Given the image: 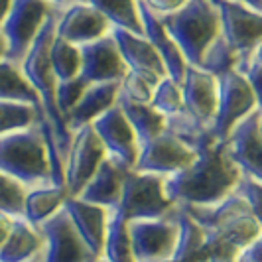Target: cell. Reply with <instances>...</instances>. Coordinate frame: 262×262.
<instances>
[{
    "label": "cell",
    "mask_w": 262,
    "mask_h": 262,
    "mask_svg": "<svg viewBox=\"0 0 262 262\" xmlns=\"http://www.w3.org/2000/svg\"><path fill=\"white\" fill-rule=\"evenodd\" d=\"M150 105L162 113L164 117H173L184 111V95H182V85L171 77H164L154 89Z\"/></svg>",
    "instance_id": "34"
},
{
    "label": "cell",
    "mask_w": 262,
    "mask_h": 262,
    "mask_svg": "<svg viewBox=\"0 0 262 262\" xmlns=\"http://www.w3.org/2000/svg\"><path fill=\"white\" fill-rule=\"evenodd\" d=\"M235 2H241V4H245L249 8H254V10L262 12V0H235Z\"/></svg>",
    "instance_id": "43"
},
{
    "label": "cell",
    "mask_w": 262,
    "mask_h": 262,
    "mask_svg": "<svg viewBox=\"0 0 262 262\" xmlns=\"http://www.w3.org/2000/svg\"><path fill=\"white\" fill-rule=\"evenodd\" d=\"M69 191L59 185H39L26 191L24 199V219L34 227H39L43 221L53 217L57 211L63 209Z\"/></svg>",
    "instance_id": "24"
},
{
    "label": "cell",
    "mask_w": 262,
    "mask_h": 262,
    "mask_svg": "<svg viewBox=\"0 0 262 262\" xmlns=\"http://www.w3.org/2000/svg\"><path fill=\"white\" fill-rule=\"evenodd\" d=\"M160 20L193 67H199L205 50L221 36L219 12L211 0H187L180 10Z\"/></svg>",
    "instance_id": "4"
},
{
    "label": "cell",
    "mask_w": 262,
    "mask_h": 262,
    "mask_svg": "<svg viewBox=\"0 0 262 262\" xmlns=\"http://www.w3.org/2000/svg\"><path fill=\"white\" fill-rule=\"evenodd\" d=\"M252 57H254V59H258V61L262 63V39H260V43L254 48V52H252Z\"/></svg>",
    "instance_id": "46"
},
{
    "label": "cell",
    "mask_w": 262,
    "mask_h": 262,
    "mask_svg": "<svg viewBox=\"0 0 262 262\" xmlns=\"http://www.w3.org/2000/svg\"><path fill=\"white\" fill-rule=\"evenodd\" d=\"M53 36H55V12L46 22V26L41 28V32L38 34L36 41L32 43L26 57L22 59L20 67H22L28 81L32 83V87L38 91L39 101H41V111H43V115H46L50 126H52L57 148H59L63 162H66L67 150L71 146L73 134L67 128L66 120H63L59 108H57V101H55L57 77L53 73L52 61H50V46L53 41Z\"/></svg>",
    "instance_id": "2"
},
{
    "label": "cell",
    "mask_w": 262,
    "mask_h": 262,
    "mask_svg": "<svg viewBox=\"0 0 262 262\" xmlns=\"http://www.w3.org/2000/svg\"><path fill=\"white\" fill-rule=\"evenodd\" d=\"M4 59H6V39L0 32V61H4Z\"/></svg>",
    "instance_id": "44"
},
{
    "label": "cell",
    "mask_w": 262,
    "mask_h": 262,
    "mask_svg": "<svg viewBox=\"0 0 262 262\" xmlns=\"http://www.w3.org/2000/svg\"><path fill=\"white\" fill-rule=\"evenodd\" d=\"M10 227H12V217L0 213V247L4 245L6 236H8V233H10Z\"/></svg>",
    "instance_id": "41"
},
{
    "label": "cell",
    "mask_w": 262,
    "mask_h": 262,
    "mask_svg": "<svg viewBox=\"0 0 262 262\" xmlns=\"http://www.w3.org/2000/svg\"><path fill=\"white\" fill-rule=\"evenodd\" d=\"M101 258H105L106 262H136L134 250H132L130 233H128V221L118 217L115 211H113L111 221H108Z\"/></svg>",
    "instance_id": "28"
},
{
    "label": "cell",
    "mask_w": 262,
    "mask_h": 262,
    "mask_svg": "<svg viewBox=\"0 0 262 262\" xmlns=\"http://www.w3.org/2000/svg\"><path fill=\"white\" fill-rule=\"evenodd\" d=\"M146 6L158 16H168L184 6L187 0H142Z\"/></svg>",
    "instance_id": "39"
},
{
    "label": "cell",
    "mask_w": 262,
    "mask_h": 262,
    "mask_svg": "<svg viewBox=\"0 0 262 262\" xmlns=\"http://www.w3.org/2000/svg\"><path fill=\"white\" fill-rule=\"evenodd\" d=\"M238 71L245 75L249 81L250 89L256 97V105L262 111V63L254 57H249L247 61H243V66L238 67Z\"/></svg>",
    "instance_id": "38"
},
{
    "label": "cell",
    "mask_w": 262,
    "mask_h": 262,
    "mask_svg": "<svg viewBox=\"0 0 262 262\" xmlns=\"http://www.w3.org/2000/svg\"><path fill=\"white\" fill-rule=\"evenodd\" d=\"M132 250L136 262L170 260L178 247L180 225L178 207L160 219H136L128 221Z\"/></svg>",
    "instance_id": "8"
},
{
    "label": "cell",
    "mask_w": 262,
    "mask_h": 262,
    "mask_svg": "<svg viewBox=\"0 0 262 262\" xmlns=\"http://www.w3.org/2000/svg\"><path fill=\"white\" fill-rule=\"evenodd\" d=\"M0 101L41 108L38 91L28 81L22 67L6 59L0 61Z\"/></svg>",
    "instance_id": "25"
},
{
    "label": "cell",
    "mask_w": 262,
    "mask_h": 262,
    "mask_svg": "<svg viewBox=\"0 0 262 262\" xmlns=\"http://www.w3.org/2000/svg\"><path fill=\"white\" fill-rule=\"evenodd\" d=\"M89 85H91V83H87L81 75L57 81L55 101H57V108H59V113H61L63 120H66L67 115L77 106V103L81 101L83 93L87 91V87H89Z\"/></svg>",
    "instance_id": "36"
},
{
    "label": "cell",
    "mask_w": 262,
    "mask_h": 262,
    "mask_svg": "<svg viewBox=\"0 0 262 262\" xmlns=\"http://www.w3.org/2000/svg\"><path fill=\"white\" fill-rule=\"evenodd\" d=\"M55 12L48 0H14L0 32L6 39V61L22 63L41 28Z\"/></svg>",
    "instance_id": "6"
},
{
    "label": "cell",
    "mask_w": 262,
    "mask_h": 262,
    "mask_svg": "<svg viewBox=\"0 0 262 262\" xmlns=\"http://www.w3.org/2000/svg\"><path fill=\"white\" fill-rule=\"evenodd\" d=\"M241 170L227 150V144H213L197 152L195 160L171 176H166V195L180 207L213 205L236 189Z\"/></svg>",
    "instance_id": "1"
},
{
    "label": "cell",
    "mask_w": 262,
    "mask_h": 262,
    "mask_svg": "<svg viewBox=\"0 0 262 262\" xmlns=\"http://www.w3.org/2000/svg\"><path fill=\"white\" fill-rule=\"evenodd\" d=\"M164 182L166 176L128 170L115 213L124 221L160 219L170 215L178 205L166 195Z\"/></svg>",
    "instance_id": "5"
},
{
    "label": "cell",
    "mask_w": 262,
    "mask_h": 262,
    "mask_svg": "<svg viewBox=\"0 0 262 262\" xmlns=\"http://www.w3.org/2000/svg\"><path fill=\"white\" fill-rule=\"evenodd\" d=\"M182 95L185 113L211 126L219 99V79L199 67L187 66L182 81Z\"/></svg>",
    "instance_id": "17"
},
{
    "label": "cell",
    "mask_w": 262,
    "mask_h": 262,
    "mask_svg": "<svg viewBox=\"0 0 262 262\" xmlns=\"http://www.w3.org/2000/svg\"><path fill=\"white\" fill-rule=\"evenodd\" d=\"M117 105L122 108L124 117L128 118L140 144L156 138L166 130V117L162 113H158L150 103H130V101L118 97Z\"/></svg>",
    "instance_id": "26"
},
{
    "label": "cell",
    "mask_w": 262,
    "mask_h": 262,
    "mask_svg": "<svg viewBox=\"0 0 262 262\" xmlns=\"http://www.w3.org/2000/svg\"><path fill=\"white\" fill-rule=\"evenodd\" d=\"M236 262H262V233L238 252Z\"/></svg>",
    "instance_id": "40"
},
{
    "label": "cell",
    "mask_w": 262,
    "mask_h": 262,
    "mask_svg": "<svg viewBox=\"0 0 262 262\" xmlns=\"http://www.w3.org/2000/svg\"><path fill=\"white\" fill-rule=\"evenodd\" d=\"M12 2H14V0H0V24L4 22V18H6V16H8V12H10Z\"/></svg>",
    "instance_id": "42"
},
{
    "label": "cell",
    "mask_w": 262,
    "mask_h": 262,
    "mask_svg": "<svg viewBox=\"0 0 262 262\" xmlns=\"http://www.w3.org/2000/svg\"><path fill=\"white\" fill-rule=\"evenodd\" d=\"M79 48H81V77L87 83L122 81V77L128 73V67L118 52L117 41L113 39L111 32L103 38Z\"/></svg>",
    "instance_id": "15"
},
{
    "label": "cell",
    "mask_w": 262,
    "mask_h": 262,
    "mask_svg": "<svg viewBox=\"0 0 262 262\" xmlns=\"http://www.w3.org/2000/svg\"><path fill=\"white\" fill-rule=\"evenodd\" d=\"M111 32V24L89 2H69L55 10V36L75 46L103 38Z\"/></svg>",
    "instance_id": "13"
},
{
    "label": "cell",
    "mask_w": 262,
    "mask_h": 262,
    "mask_svg": "<svg viewBox=\"0 0 262 262\" xmlns=\"http://www.w3.org/2000/svg\"><path fill=\"white\" fill-rule=\"evenodd\" d=\"M138 10H140V18H142V28H144L146 39L154 46V50L158 52L160 59L164 61V67L168 71V77H171L173 81H178L182 85L185 69H187L189 63L185 61L180 46L168 34V30L164 28L160 16L152 12L142 0H138Z\"/></svg>",
    "instance_id": "19"
},
{
    "label": "cell",
    "mask_w": 262,
    "mask_h": 262,
    "mask_svg": "<svg viewBox=\"0 0 262 262\" xmlns=\"http://www.w3.org/2000/svg\"><path fill=\"white\" fill-rule=\"evenodd\" d=\"M262 111L256 108L238 122L227 138V150L243 176L262 182V136L258 132Z\"/></svg>",
    "instance_id": "16"
},
{
    "label": "cell",
    "mask_w": 262,
    "mask_h": 262,
    "mask_svg": "<svg viewBox=\"0 0 262 262\" xmlns=\"http://www.w3.org/2000/svg\"><path fill=\"white\" fill-rule=\"evenodd\" d=\"M91 126L105 146L106 154L118 160L128 170H134L138 152H140V142L136 138V132L130 126L128 118L124 117L122 108L115 105L105 115L97 118Z\"/></svg>",
    "instance_id": "14"
},
{
    "label": "cell",
    "mask_w": 262,
    "mask_h": 262,
    "mask_svg": "<svg viewBox=\"0 0 262 262\" xmlns=\"http://www.w3.org/2000/svg\"><path fill=\"white\" fill-rule=\"evenodd\" d=\"M258 132H260V136H262V118H260V124H258Z\"/></svg>",
    "instance_id": "47"
},
{
    "label": "cell",
    "mask_w": 262,
    "mask_h": 262,
    "mask_svg": "<svg viewBox=\"0 0 262 262\" xmlns=\"http://www.w3.org/2000/svg\"><path fill=\"white\" fill-rule=\"evenodd\" d=\"M108 156L103 142L91 124L73 132L71 146L66 156V187L69 195H79L81 189L95 176L103 160Z\"/></svg>",
    "instance_id": "11"
},
{
    "label": "cell",
    "mask_w": 262,
    "mask_h": 262,
    "mask_svg": "<svg viewBox=\"0 0 262 262\" xmlns=\"http://www.w3.org/2000/svg\"><path fill=\"white\" fill-rule=\"evenodd\" d=\"M178 225H180V236H178V247H176V252H173L171 258L176 262H187L197 250L205 245L207 233L180 205H178Z\"/></svg>",
    "instance_id": "29"
},
{
    "label": "cell",
    "mask_w": 262,
    "mask_h": 262,
    "mask_svg": "<svg viewBox=\"0 0 262 262\" xmlns=\"http://www.w3.org/2000/svg\"><path fill=\"white\" fill-rule=\"evenodd\" d=\"M93 262H106L105 258H97V260H93Z\"/></svg>",
    "instance_id": "49"
},
{
    "label": "cell",
    "mask_w": 262,
    "mask_h": 262,
    "mask_svg": "<svg viewBox=\"0 0 262 262\" xmlns=\"http://www.w3.org/2000/svg\"><path fill=\"white\" fill-rule=\"evenodd\" d=\"M154 262H176L173 258H170V260H154Z\"/></svg>",
    "instance_id": "48"
},
{
    "label": "cell",
    "mask_w": 262,
    "mask_h": 262,
    "mask_svg": "<svg viewBox=\"0 0 262 262\" xmlns=\"http://www.w3.org/2000/svg\"><path fill=\"white\" fill-rule=\"evenodd\" d=\"M217 79H219V99H217L215 118L211 122V130L215 140L223 144L236 124L243 122L250 113H254L258 105L249 81L238 69L229 71Z\"/></svg>",
    "instance_id": "7"
},
{
    "label": "cell",
    "mask_w": 262,
    "mask_h": 262,
    "mask_svg": "<svg viewBox=\"0 0 262 262\" xmlns=\"http://www.w3.org/2000/svg\"><path fill=\"white\" fill-rule=\"evenodd\" d=\"M41 115L43 111L36 106L0 101V136L36 124Z\"/></svg>",
    "instance_id": "33"
},
{
    "label": "cell",
    "mask_w": 262,
    "mask_h": 262,
    "mask_svg": "<svg viewBox=\"0 0 262 262\" xmlns=\"http://www.w3.org/2000/svg\"><path fill=\"white\" fill-rule=\"evenodd\" d=\"M0 171L28 189L52 184L48 142L39 122L0 136Z\"/></svg>",
    "instance_id": "3"
},
{
    "label": "cell",
    "mask_w": 262,
    "mask_h": 262,
    "mask_svg": "<svg viewBox=\"0 0 262 262\" xmlns=\"http://www.w3.org/2000/svg\"><path fill=\"white\" fill-rule=\"evenodd\" d=\"M71 2H85V0H71Z\"/></svg>",
    "instance_id": "50"
},
{
    "label": "cell",
    "mask_w": 262,
    "mask_h": 262,
    "mask_svg": "<svg viewBox=\"0 0 262 262\" xmlns=\"http://www.w3.org/2000/svg\"><path fill=\"white\" fill-rule=\"evenodd\" d=\"M162 75L154 71H130L120 81V99L130 103H150L156 85L162 81Z\"/></svg>",
    "instance_id": "32"
},
{
    "label": "cell",
    "mask_w": 262,
    "mask_h": 262,
    "mask_svg": "<svg viewBox=\"0 0 262 262\" xmlns=\"http://www.w3.org/2000/svg\"><path fill=\"white\" fill-rule=\"evenodd\" d=\"M108 20L111 28H120L132 34L144 36L138 0H85Z\"/></svg>",
    "instance_id": "27"
},
{
    "label": "cell",
    "mask_w": 262,
    "mask_h": 262,
    "mask_svg": "<svg viewBox=\"0 0 262 262\" xmlns=\"http://www.w3.org/2000/svg\"><path fill=\"white\" fill-rule=\"evenodd\" d=\"M63 209L67 211L69 219L73 221L77 233L85 241V245L91 249V252L97 258H101L113 211L101 207V205H95V203H89V201H83L81 197L73 195L67 197Z\"/></svg>",
    "instance_id": "18"
},
{
    "label": "cell",
    "mask_w": 262,
    "mask_h": 262,
    "mask_svg": "<svg viewBox=\"0 0 262 262\" xmlns=\"http://www.w3.org/2000/svg\"><path fill=\"white\" fill-rule=\"evenodd\" d=\"M241 55L227 43V39L223 36L215 39L209 48L205 50L203 57H201V63H199V69L207 71L215 77H221L229 71H235L241 67Z\"/></svg>",
    "instance_id": "30"
},
{
    "label": "cell",
    "mask_w": 262,
    "mask_h": 262,
    "mask_svg": "<svg viewBox=\"0 0 262 262\" xmlns=\"http://www.w3.org/2000/svg\"><path fill=\"white\" fill-rule=\"evenodd\" d=\"M48 2L52 4V6L55 8V10H59V8H63V6H67V4L71 2V0H48Z\"/></svg>",
    "instance_id": "45"
},
{
    "label": "cell",
    "mask_w": 262,
    "mask_h": 262,
    "mask_svg": "<svg viewBox=\"0 0 262 262\" xmlns=\"http://www.w3.org/2000/svg\"><path fill=\"white\" fill-rule=\"evenodd\" d=\"M197 152L184 144L178 136L170 132H162L160 136L140 144L138 160H136V171H148V173H160V176H171L176 171L187 168Z\"/></svg>",
    "instance_id": "12"
},
{
    "label": "cell",
    "mask_w": 262,
    "mask_h": 262,
    "mask_svg": "<svg viewBox=\"0 0 262 262\" xmlns=\"http://www.w3.org/2000/svg\"><path fill=\"white\" fill-rule=\"evenodd\" d=\"M50 61L57 81L81 75V48L53 36L50 46Z\"/></svg>",
    "instance_id": "31"
},
{
    "label": "cell",
    "mask_w": 262,
    "mask_h": 262,
    "mask_svg": "<svg viewBox=\"0 0 262 262\" xmlns=\"http://www.w3.org/2000/svg\"><path fill=\"white\" fill-rule=\"evenodd\" d=\"M111 36L117 41L118 52L130 71H154L162 77H168L164 61L146 36H138L120 28H111Z\"/></svg>",
    "instance_id": "22"
},
{
    "label": "cell",
    "mask_w": 262,
    "mask_h": 262,
    "mask_svg": "<svg viewBox=\"0 0 262 262\" xmlns=\"http://www.w3.org/2000/svg\"><path fill=\"white\" fill-rule=\"evenodd\" d=\"M43 236V250L38 262H93L97 256L85 245L66 209L38 227Z\"/></svg>",
    "instance_id": "10"
},
{
    "label": "cell",
    "mask_w": 262,
    "mask_h": 262,
    "mask_svg": "<svg viewBox=\"0 0 262 262\" xmlns=\"http://www.w3.org/2000/svg\"><path fill=\"white\" fill-rule=\"evenodd\" d=\"M120 95V81L113 83H91L87 91L83 93L77 106L67 115L66 124L71 134L87 124H93L101 115H105L108 108L118 103Z\"/></svg>",
    "instance_id": "21"
},
{
    "label": "cell",
    "mask_w": 262,
    "mask_h": 262,
    "mask_svg": "<svg viewBox=\"0 0 262 262\" xmlns=\"http://www.w3.org/2000/svg\"><path fill=\"white\" fill-rule=\"evenodd\" d=\"M219 12L221 36L243 61L252 57L254 48L262 39V12L235 0H211ZM241 61V66H243Z\"/></svg>",
    "instance_id": "9"
},
{
    "label": "cell",
    "mask_w": 262,
    "mask_h": 262,
    "mask_svg": "<svg viewBox=\"0 0 262 262\" xmlns=\"http://www.w3.org/2000/svg\"><path fill=\"white\" fill-rule=\"evenodd\" d=\"M28 187L16 182L14 178L0 171V213L20 219L24 217V199H26Z\"/></svg>",
    "instance_id": "35"
},
{
    "label": "cell",
    "mask_w": 262,
    "mask_h": 262,
    "mask_svg": "<svg viewBox=\"0 0 262 262\" xmlns=\"http://www.w3.org/2000/svg\"><path fill=\"white\" fill-rule=\"evenodd\" d=\"M126 171H128L126 166H122L115 158L106 156L103 164L99 166V170L95 171V176L75 197H81L83 201H89V203L115 211L120 201V195H122Z\"/></svg>",
    "instance_id": "20"
},
{
    "label": "cell",
    "mask_w": 262,
    "mask_h": 262,
    "mask_svg": "<svg viewBox=\"0 0 262 262\" xmlns=\"http://www.w3.org/2000/svg\"><path fill=\"white\" fill-rule=\"evenodd\" d=\"M43 250V236L38 227L24 219H12L10 233L0 247V262H38Z\"/></svg>",
    "instance_id": "23"
},
{
    "label": "cell",
    "mask_w": 262,
    "mask_h": 262,
    "mask_svg": "<svg viewBox=\"0 0 262 262\" xmlns=\"http://www.w3.org/2000/svg\"><path fill=\"white\" fill-rule=\"evenodd\" d=\"M235 191L247 201L252 217L256 219V223L260 225L262 229V182L252 180L249 176H243L241 173V180L236 184Z\"/></svg>",
    "instance_id": "37"
}]
</instances>
